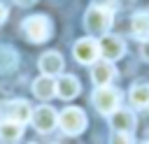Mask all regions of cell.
<instances>
[{"mask_svg": "<svg viewBox=\"0 0 149 144\" xmlns=\"http://www.w3.org/2000/svg\"><path fill=\"white\" fill-rule=\"evenodd\" d=\"M23 33L30 42H47L51 37V21L42 14H35V16H28L23 21Z\"/></svg>", "mask_w": 149, "mask_h": 144, "instance_id": "6da1fadb", "label": "cell"}, {"mask_svg": "<svg viewBox=\"0 0 149 144\" xmlns=\"http://www.w3.org/2000/svg\"><path fill=\"white\" fill-rule=\"evenodd\" d=\"M84 26L91 33H107L112 26V9H105L100 5H91L84 14Z\"/></svg>", "mask_w": 149, "mask_h": 144, "instance_id": "7a4b0ae2", "label": "cell"}, {"mask_svg": "<svg viewBox=\"0 0 149 144\" xmlns=\"http://www.w3.org/2000/svg\"><path fill=\"white\" fill-rule=\"evenodd\" d=\"M58 125H61V130H63L65 135H79V132L86 128V116H84L81 109H77V107H68V109L61 111V116H58Z\"/></svg>", "mask_w": 149, "mask_h": 144, "instance_id": "3957f363", "label": "cell"}, {"mask_svg": "<svg viewBox=\"0 0 149 144\" xmlns=\"http://www.w3.org/2000/svg\"><path fill=\"white\" fill-rule=\"evenodd\" d=\"M93 105L100 114H114L119 107V91H114L112 86H98V91L93 93Z\"/></svg>", "mask_w": 149, "mask_h": 144, "instance_id": "277c9868", "label": "cell"}, {"mask_svg": "<svg viewBox=\"0 0 149 144\" xmlns=\"http://www.w3.org/2000/svg\"><path fill=\"white\" fill-rule=\"evenodd\" d=\"M98 49H100V56H102L105 60H109V63L116 60V58H121L123 51H126L123 39L116 37V35H102V39L98 42Z\"/></svg>", "mask_w": 149, "mask_h": 144, "instance_id": "5b68a950", "label": "cell"}, {"mask_svg": "<svg viewBox=\"0 0 149 144\" xmlns=\"http://www.w3.org/2000/svg\"><path fill=\"white\" fill-rule=\"evenodd\" d=\"M2 116L7 121H16V123H26L33 118V109L26 100H12L2 107Z\"/></svg>", "mask_w": 149, "mask_h": 144, "instance_id": "8992f818", "label": "cell"}, {"mask_svg": "<svg viewBox=\"0 0 149 144\" xmlns=\"http://www.w3.org/2000/svg\"><path fill=\"white\" fill-rule=\"evenodd\" d=\"M33 125H35V130L37 132H51L54 128H56V123H58V118H56V111L51 109V107H47V105H42V107H37L35 111H33Z\"/></svg>", "mask_w": 149, "mask_h": 144, "instance_id": "52a82bcc", "label": "cell"}, {"mask_svg": "<svg viewBox=\"0 0 149 144\" xmlns=\"http://www.w3.org/2000/svg\"><path fill=\"white\" fill-rule=\"evenodd\" d=\"M98 53H100V49H98V42L95 39H79L77 44H74V58L79 60V63H93L95 58H98Z\"/></svg>", "mask_w": 149, "mask_h": 144, "instance_id": "ba28073f", "label": "cell"}, {"mask_svg": "<svg viewBox=\"0 0 149 144\" xmlns=\"http://www.w3.org/2000/svg\"><path fill=\"white\" fill-rule=\"evenodd\" d=\"M114 77H116V70H114V65H112L109 60H98V63H93V72H91L93 84L107 86Z\"/></svg>", "mask_w": 149, "mask_h": 144, "instance_id": "9c48e42d", "label": "cell"}, {"mask_svg": "<svg viewBox=\"0 0 149 144\" xmlns=\"http://www.w3.org/2000/svg\"><path fill=\"white\" fill-rule=\"evenodd\" d=\"M112 116V128L116 130V132H133L135 130V114L130 111V109H116L114 114H109Z\"/></svg>", "mask_w": 149, "mask_h": 144, "instance_id": "30bf717a", "label": "cell"}, {"mask_svg": "<svg viewBox=\"0 0 149 144\" xmlns=\"http://www.w3.org/2000/svg\"><path fill=\"white\" fill-rule=\"evenodd\" d=\"M40 70H42V74H47V77H56V74L63 70V58H61V53H56V51L42 53V58H40Z\"/></svg>", "mask_w": 149, "mask_h": 144, "instance_id": "8fae6325", "label": "cell"}, {"mask_svg": "<svg viewBox=\"0 0 149 144\" xmlns=\"http://www.w3.org/2000/svg\"><path fill=\"white\" fill-rule=\"evenodd\" d=\"M21 137H23V123L7 121V118L0 123V142H5V144H16Z\"/></svg>", "mask_w": 149, "mask_h": 144, "instance_id": "7c38bea8", "label": "cell"}, {"mask_svg": "<svg viewBox=\"0 0 149 144\" xmlns=\"http://www.w3.org/2000/svg\"><path fill=\"white\" fill-rule=\"evenodd\" d=\"M56 93H58L63 100H72L74 95H79V81H77V77H72V74L61 77V79L56 81Z\"/></svg>", "mask_w": 149, "mask_h": 144, "instance_id": "4fadbf2b", "label": "cell"}, {"mask_svg": "<svg viewBox=\"0 0 149 144\" xmlns=\"http://www.w3.org/2000/svg\"><path fill=\"white\" fill-rule=\"evenodd\" d=\"M33 93L40 98V100H49V98H54L56 95V81H54V77H40V79H35L33 81Z\"/></svg>", "mask_w": 149, "mask_h": 144, "instance_id": "5bb4252c", "label": "cell"}, {"mask_svg": "<svg viewBox=\"0 0 149 144\" xmlns=\"http://www.w3.org/2000/svg\"><path fill=\"white\" fill-rule=\"evenodd\" d=\"M130 28L137 39H149V12H137L130 21Z\"/></svg>", "mask_w": 149, "mask_h": 144, "instance_id": "9a60e30c", "label": "cell"}, {"mask_svg": "<svg viewBox=\"0 0 149 144\" xmlns=\"http://www.w3.org/2000/svg\"><path fill=\"white\" fill-rule=\"evenodd\" d=\"M130 102L135 107H149V84H137L130 88Z\"/></svg>", "mask_w": 149, "mask_h": 144, "instance_id": "2e32d148", "label": "cell"}, {"mask_svg": "<svg viewBox=\"0 0 149 144\" xmlns=\"http://www.w3.org/2000/svg\"><path fill=\"white\" fill-rule=\"evenodd\" d=\"M16 65V53L9 46H0V72H9Z\"/></svg>", "mask_w": 149, "mask_h": 144, "instance_id": "e0dca14e", "label": "cell"}, {"mask_svg": "<svg viewBox=\"0 0 149 144\" xmlns=\"http://www.w3.org/2000/svg\"><path fill=\"white\" fill-rule=\"evenodd\" d=\"M112 144H133V139H130L128 132H116V135L112 137Z\"/></svg>", "mask_w": 149, "mask_h": 144, "instance_id": "ac0fdd59", "label": "cell"}, {"mask_svg": "<svg viewBox=\"0 0 149 144\" xmlns=\"http://www.w3.org/2000/svg\"><path fill=\"white\" fill-rule=\"evenodd\" d=\"M95 5H100V7H105V9H112V12H114V7H116V0H98Z\"/></svg>", "mask_w": 149, "mask_h": 144, "instance_id": "d6986e66", "label": "cell"}, {"mask_svg": "<svg viewBox=\"0 0 149 144\" xmlns=\"http://www.w3.org/2000/svg\"><path fill=\"white\" fill-rule=\"evenodd\" d=\"M140 53H142V58L149 63V39H144V44H142V49H140Z\"/></svg>", "mask_w": 149, "mask_h": 144, "instance_id": "ffe728a7", "label": "cell"}, {"mask_svg": "<svg viewBox=\"0 0 149 144\" xmlns=\"http://www.w3.org/2000/svg\"><path fill=\"white\" fill-rule=\"evenodd\" d=\"M5 19H7V9H5V5L0 2V23H2Z\"/></svg>", "mask_w": 149, "mask_h": 144, "instance_id": "44dd1931", "label": "cell"}, {"mask_svg": "<svg viewBox=\"0 0 149 144\" xmlns=\"http://www.w3.org/2000/svg\"><path fill=\"white\" fill-rule=\"evenodd\" d=\"M14 2H19V5H23V7H28V5H33L35 0H14Z\"/></svg>", "mask_w": 149, "mask_h": 144, "instance_id": "7402d4cb", "label": "cell"}, {"mask_svg": "<svg viewBox=\"0 0 149 144\" xmlns=\"http://www.w3.org/2000/svg\"><path fill=\"white\" fill-rule=\"evenodd\" d=\"M142 144H149V142H142Z\"/></svg>", "mask_w": 149, "mask_h": 144, "instance_id": "603a6c76", "label": "cell"}]
</instances>
